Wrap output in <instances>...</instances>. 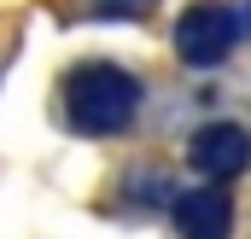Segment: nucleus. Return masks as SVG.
<instances>
[{
    "label": "nucleus",
    "mask_w": 251,
    "mask_h": 239,
    "mask_svg": "<svg viewBox=\"0 0 251 239\" xmlns=\"http://www.w3.org/2000/svg\"><path fill=\"white\" fill-rule=\"evenodd\" d=\"M187 164L204 181H240L251 169V134L240 122H204L187 140Z\"/></svg>",
    "instance_id": "3"
},
{
    "label": "nucleus",
    "mask_w": 251,
    "mask_h": 239,
    "mask_svg": "<svg viewBox=\"0 0 251 239\" xmlns=\"http://www.w3.org/2000/svg\"><path fill=\"white\" fill-rule=\"evenodd\" d=\"M240 47V12L222 0H193L187 12L176 18V53L193 70H216L228 64V53Z\"/></svg>",
    "instance_id": "2"
},
{
    "label": "nucleus",
    "mask_w": 251,
    "mask_h": 239,
    "mask_svg": "<svg viewBox=\"0 0 251 239\" xmlns=\"http://www.w3.org/2000/svg\"><path fill=\"white\" fill-rule=\"evenodd\" d=\"M240 29H246V35H251V0H246V18H240Z\"/></svg>",
    "instance_id": "6"
},
{
    "label": "nucleus",
    "mask_w": 251,
    "mask_h": 239,
    "mask_svg": "<svg viewBox=\"0 0 251 239\" xmlns=\"http://www.w3.org/2000/svg\"><path fill=\"white\" fill-rule=\"evenodd\" d=\"M170 222L181 239H228L234 234V198L222 192V181H204L170 198Z\"/></svg>",
    "instance_id": "4"
},
{
    "label": "nucleus",
    "mask_w": 251,
    "mask_h": 239,
    "mask_svg": "<svg viewBox=\"0 0 251 239\" xmlns=\"http://www.w3.org/2000/svg\"><path fill=\"white\" fill-rule=\"evenodd\" d=\"M140 117V76L111 59H88L59 76V122L82 140L123 134Z\"/></svg>",
    "instance_id": "1"
},
{
    "label": "nucleus",
    "mask_w": 251,
    "mask_h": 239,
    "mask_svg": "<svg viewBox=\"0 0 251 239\" xmlns=\"http://www.w3.org/2000/svg\"><path fill=\"white\" fill-rule=\"evenodd\" d=\"M152 12V0H82V18H146Z\"/></svg>",
    "instance_id": "5"
}]
</instances>
